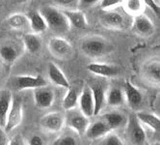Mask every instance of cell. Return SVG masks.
<instances>
[{
	"label": "cell",
	"instance_id": "obj_1",
	"mask_svg": "<svg viewBox=\"0 0 160 145\" xmlns=\"http://www.w3.org/2000/svg\"><path fill=\"white\" fill-rule=\"evenodd\" d=\"M47 21L48 28L56 33L58 36H62L70 30L71 24L68 22L63 11H60L53 6H44L40 10Z\"/></svg>",
	"mask_w": 160,
	"mask_h": 145
},
{
	"label": "cell",
	"instance_id": "obj_2",
	"mask_svg": "<svg viewBox=\"0 0 160 145\" xmlns=\"http://www.w3.org/2000/svg\"><path fill=\"white\" fill-rule=\"evenodd\" d=\"M81 50L89 57H100L110 53L113 50V46L103 38L93 36L82 41Z\"/></svg>",
	"mask_w": 160,
	"mask_h": 145
},
{
	"label": "cell",
	"instance_id": "obj_3",
	"mask_svg": "<svg viewBox=\"0 0 160 145\" xmlns=\"http://www.w3.org/2000/svg\"><path fill=\"white\" fill-rule=\"evenodd\" d=\"M48 49L53 56L58 59H68L73 54L72 44L60 36L53 37L49 40Z\"/></svg>",
	"mask_w": 160,
	"mask_h": 145
},
{
	"label": "cell",
	"instance_id": "obj_4",
	"mask_svg": "<svg viewBox=\"0 0 160 145\" xmlns=\"http://www.w3.org/2000/svg\"><path fill=\"white\" fill-rule=\"evenodd\" d=\"M22 118H23V106H22L21 100L19 98L13 99L4 127L6 132H12L18 127V125L21 123Z\"/></svg>",
	"mask_w": 160,
	"mask_h": 145
},
{
	"label": "cell",
	"instance_id": "obj_5",
	"mask_svg": "<svg viewBox=\"0 0 160 145\" xmlns=\"http://www.w3.org/2000/svg\"><path fill=\"white\" fill-rule=\"evenodd\" d=\"M128 135L133 144H144L146 142V132L141 122L136 114H131L128 118Z\"/></svg>",
	"mask_w": 160,
	"mask_h": 145
},
{
	"label": "cell",
	"instance_id": "obj_6",
	"mask_svg": "<svg viewBox=\"0 0 160 145\" xmlns=\"http://www.w3.org/2000/svg\"><path fill=\"white\" fill-rule=\"evenodd\" d=\"M71 111L70 114L66 118L68 126L72 128L74 132H76L79 136L85 135V132L90 125L89 117L84 115L81 111L80 112H75V111Z\"/></svg>",
	"mask_w": 160,
	"mask_h": 145
},
{
	"label": "cell",
	"instance_id": "obj_7",
	"mask_svg": "<svg viewBox=\"0 0 160 145\" xmlns=\"http://www.w3.org/2000/svg\"><path fill=\"white\" fill-rule=\"evenodd\" d=\"M40 123L41 126L47 131L57 132L63 129L66 123V118L61 112H50L43 115L41 118Z\"/></svg>",
	"mask_w": 160,
	"mask_h": 145
},
{
	"label": "cell",
	"instance_id": "obj_8",
	"mask_svg": "<svg viewBox=\"0 0 160 145\" xmlns=\"http://www.w3.org/2000/svg\"><path fill=\"white\" fill-rule=\"evenodd\" d=\"M15 85L18 90H25L47 86V81L42 75H18L15 77Z\"/></svg>",
	"mask_w": 160,
	"mask_h": 145
},
{
	"label": "cell",
	"instance_id": "obj_9",
	"mask_svg": "<svg viewBox=\"0 0 160 145\" xmlns=\"http://www.w3.org/2000/svg\"><path fill=\"white\" fill-rule=\"evenodd\" d=\"M132 27H133V30L135 33L139 34L140 36H144V37L152 36L155 31L153 22L147 16H145L143 14L137 15L134 17Z\"/></svg>",
	"mask_w": 160,
	"mask_h": 145
},
{
	"label": "cell",
	"instance_id": "obj_10",
	"mask_svg": "<svg viewBox=\"0 0 160 145\" xmlns=\"http://www.w3.org/2000/svg\"><path fill=\"white\" fill-rule=\"evenodd\" d=\"M78 105L80 107V111L84 115H86L89 118L94 116L95 105H94L93 92L90 86H85L83 88L81 94L79 95Z\"/></svg>",
	"mask_w": 160,
	"mask_h": 145
},
{
	"label": "cell",
	"instance_id": "obj_11",
	"mask_svg": "<svg viewBox=\"0 0 160 145\" xmlns=\"http://www.w3.org/2000/svg\"><path fill=\"white\" fill-rule=\"evenodd\" d=\"M124 98L127 99L129 107L133 110L138 109L143 102L142 93L128 80L124 82Z\"/></svg>",
	"mask_w": 160,
	"mask_h": 145
},
{
	"label": "cell",
	"instance_id": "obj_12",
	"mask_svg": "<svg viewBox=\"0 0 160 145\" xmlns=\"http://www.w3.org/2000/svg\"><path fill=\"white\" fill-rule=\"evenodd\" d=\"M55 95L52 89L45 86L36 88L34 91V101L38 107L48 108L52 106Z\"/></svg>",
	"mask_w": 160,
	"mask_h": 145
},
{
	"label": "cell",
	"instance_id": "obj_13",
	"mask_svg": "<svg viewBox=\"0 0 160 145\" xmlns=\"http://www.w3.org/2000/svg\"><path fill=\"white\" fill-rule=\"evenodd\" d=\"M87 69L92 74L105 77L116 76L121 73L118 66L106 63H91L87 66Z\"/></svg>",
	"mask_w": 160,
	"mask_h": 145
},
{
	"label": "cell",
	"instance_id": "obj_14",
	"mask_svg": "<svg viewBox=\"0 0 160 145\" xmlns=\"http://www.w3.org/2000/svg\"><path fill=\"white\" fill-rule=\"evenodd\" d=\"M112 130L110 127L107 125V123L103 120H98L96 121L94 123H90L85 135L86 137L91 139V140H96L102 138L104 136H106L107 133H109Z\"/></svg>",
	"mask_w": 160,
	"mask_h": 145
},
{
	"label": "cell",
	"instance_id": "obj_15",
	"mask_svg": "<svg viewBox=\"0 0 160 145\" xmlns=\"http://www.w3.org/2000/svg\"><path fill=\"white\" fill-rule=\"evenodd\" d=\"M100 21L105 27L111 29H122L124 25L123 17L115 11L104 10V12L101 14Z\"/></svg>",
	"mask_w": 160,
	"mask_h": 145
},
{
	"label": "cell",
	"instance_id": "obj_16",
	"mask_svg": "<svg viewBox=\"0 0 160 145\" xmlns=\"http://www.w3.org/2000/svg\"><path fill=\"white\" fill-rule=\"evenodd\" d=\"M13 102V96L8 89L0 90V127H5L7 116Z\"/></svg>",
	"mask_w": 160,
	"mask_h": 145
},
{
	"label": "cell",
	"instance_id": "obj_17",
	"mask_svg": "<svg viewBox=\"0 0 160 145\" xmlns=\"http://www.w3.org/2000/svg\"><path fill=\"white\" fill-rule=\"evenodd\" d=\"M48 77L52 83H54L57 86L64 87V88H70V82H68L67 76L63 73V71L59 68L58 66H56L54 63H49L48 68Z\"/></svg>",
	"mask_w": 160,
	"mask_h": 145
},
{
	"label": "cell",
	"instance_id": "obj_18",
	"mask_svg": "<svg viewBox=\"0 0 160 145\" xmlns=\"http://www.w3.org/2000/svg\"><path fill=\"white\" fill-rule=\"evenodd\" d=\"M64 14L66 15L71 26H73L77 29H85L88 26V21L85 14L82 11L75 10H64Z\"/></svg>",
	"mask_w": 160,
	"mask_h": 145
},
{
	"label": "cell",
	"instance_id": "obj_19",
	"mask_svg": "<svg viewBox=\"0 0 160 145\" xmlns=\"http://www.w3.org/2000/svg\"><path fill=\"white\" fill-rule=\"evenodd\" d=\"M30 29L33 33L40 34L48 29V24L40 11H32L28 14Z\"/></svg>",
	"mask_w": 160,
	"mask_h": 145
},
{
	"label": "cell",
	"instance_id": "obj_20",
	"mask_svg": "<svg viewBox=\"0 0 160 145\" xmlns=\"http://www.w3.org/2000/svg\"><path fill=\"white\" fill-rule=\"evenodd\" d=\"M93 92V98H94V105H95V110H94V116H97L100 113V111L103 108L104 103L106 102V91L103 85L101 84H95L91 87Z\"/></svg>",
	"mask_w": 160,
	"mask_h": 145
},
{
	"label": "cell",
	"instance_id": "obj_21",
	"mask_svg": "<svg viewBox=\"0 0 160 145\" xmlns=\"http://www.w3.org/2000/svg\"><path fill=\"white\" fill-rule=\"evenodd\" d=\"M143 74L148 81L160 85V62L152 61L147 63L144 66Z\"/></svg>",
	"mask_w": 160,
	"mask_h": 145
},
{
	"label": "cell",
	"instance_id": "obj_22",
	"mask_svg": "<svg viewBox=\"0 0 160 145\" xmlns=\"http://www.w3.org/2000/svg\"><path fill=\"white\" fill-rule=\"evenodd\" d=\"M138 119L140 120L141 123L147 125L150 129H152L156 135L160 136V118L156 116L155 114L144 112V111H140L136 114Z\"/></svg>",
	"mask_w": 160,
	"mask_h": 145
},
{
	"label": "cell",
	"instance_id": "obj_23",
	"mask_svg": "<svg viewBox=\"0 0 160 145\" xmlns=\"http://www.w3.org/2000/svg\"><path fill=\"white\" fill-rule=\"evenodd\" d=\"M22 40L26 50L30 53H36L42 48V39L36 33H26L23 35Z\"/></svg>",
	"mask_w": 160,
	"mask_h": 145
},
{
	"label": "cell",
	"instance_id": "obj_24",
	"mask_svg": "<svg viewBox=\"0 0 160 145\" xmlns=\"http://www.w3.org/2000/svg\"><path fill=\"white\" fill-rule=\"evenodd\" d=\"M102 120L106 122L111 130L118 129V128L123 126L124 124H127V122H128L127 117L120 112H116V111L108 112V113L104 114L102 116Z\"/></svg>",
	"mask_w": 160,
	"mask_h": 145
},
{
	"label": "cell",
	"instance_id": "obj_25",
	"mask_svg": "<svg viewBox=\"0 0 160 145\" xmlns=\"http://www.w3.org/2000/svg\"><path fill=\"white\" fill-rule=\"evenodd\" d=\"M8 24L16 30L30 29L29 18L23 14H14L8 18Z\"/></svg>",
	"mask_w": 160,
	"mask_h": 145
},
{
	"label": "cell",
	"instance_id": "obj_26",
	"mask_svg": "<svg viewBox=\"0 0 160 145\" xmlns=\"http://www.w3.org/2000/svg\"><path fill=\"white\" fill-rule=\"evenodd\" d=\"M124 101V93L119 87H112L106 93V102L111 106H122Z\"/></svg>",
	"mask_w": 160,
	"mask_h": 145
},
{
	"label": "cell",
	"instance_id": "obj_27",
	"mask_svg": "<svg viewBox=\"0 0 160 145\" xmlns=\"http://www.w3.org/2000/svg\"><path fill=\"white\" fill-rule=\"evenodd\" d=\"M123 7L125 11L132 16H137L143 14L146 7L143 0H122Z\"/></svg>",
	"mask_w": 160,
	"mask_h": 145
},
{
	"label": "cell",
	"instance_id": "obj_28",
	"mask_svg": "<svg viewBox=\"0 0 160 145\" xmlns=\"http://www.w3.org/2000/svg\"><path fill=\"white\" fill-rule=\"evenodd\" d=\"M78 99H79V95H78V92L76 89L68 88V90L66 96L64 97L63 103H62L64 109H66V110L74 109L78 105Z\"/></svg>",
	"mask_w": 160,
	"mask_h": 145
},
{
	"label": "cell",
	"instance_id": "obj_29",
	"mask_svg": "<svg viewBox=\"0 0 160 145\" xmlns=\"http://www.w3.org/2000/svg\"><path fill=\"white\" fill-rule=\"evenodd\" d=\"M0 57L7 63H12L18 58V51L13 46L4 44L0 47Z\"/></svg>",
	"mask_w": 160,
	"mask_h": 145
},
{
	"label": "cell",
	"instance_id": "obj_30",
	"mask_svg": "<svg viewBox=\"0 0 160 145\" xmlns=\"http://www.w3.org/2000/svg\"><path fill=\"white\" fill-rule=\"evenodd\" d=\"M100 144L103 145H122V140L117 136V135H109L107 133L106 136L102 137V140Z\"/></svg>",
	"mask_w": 160,
	"mask_h": 145
},
{
	"label": "cell",
	"instance_id": "obj_31",
	"mask_svg": "<svg viewBox=\"0 0 160 145\" xmlns=\"http://www.w3.org/2000/svg\"><path fill=\"white\" fill-rule=\"evenodd\" d=\"M55 2L67 10H75L80 4V0H55Z\"/></svg>",
	"mask_w": 160,
	"mask_h": 145
},
{
	"label": "cell",
	"instance_id": "obj_32",
	"mask_svg": "<svg viewBox=\"0 0 160 145\" xmlns=\"http://www.w3.org/2000/svg\"><path fill=\"white\" fill-rule=\"evenodd\" d=\"M54 145H75V139L71 136H62L59 138H57L54 142Z\"/></svg>",
	"mask_w": 160,
	"mask_h": 145
},
{
	"label": "cell",
	"instance_id": "obj_33",
	"mask_svg": "<svg viewBox=\"0 0 160 145\" xmlns=\"http://www.w3.org/2000/svg\"><path fill=\"white\" fill-rule=\"evenodd\" d=\"M121 2H122V0H100V8L102 10H107L117 6Z\"/></svg>",
	"mask_w": 160,
	"mask_h": 145
},
{
	"label": "cell",
	"instance_id": "obj_34",
	"mask_svg": "<svg viewBox=\"0 0 160 145\" xmlns=\"http://www.w3.org/2000/svg\"><path fill=\"white\" fill-rule=\"evenodd\" d=\"M143 1H144L145 5L150 8L151 10H152L154 14L160 18V6L155 3L154 0H143Z\"/></svg>",
	"mask_w": 160,
	"mask_h": 145
},
{
	"label": "cell",
	"instance_id": "obj_35",
	"mask_svg": "<svg viewBox=\"0 0 160 145\" xmlns=\"http://www.w3.org/2000/svg\"><path fill=\"white\" fill-rule=\"evenodd\" d=\"M8 143L7 136H6V131L3 127H0V145H4Z\"/></svg>",
	"mask_w": 160,
	"mask_h": 145
},
{
	"label": "cell",
	"instance_id": "obj_36",
	"mask_svg": "<svg viewBox=\"0 0 160 145\" xmlns=\"http://www.w3.org/2000/svg\"><path fill=\"white\" fill-rule=\"evenodd\" d=\"M29 144H31V145H42L43 140L39 136H34V137H31V139L29 141Z\"/></svg>",
	"mask_w": 160,
	"mask_h": 145
},
{
	"label": "cell",
	"instance_id": "obj_37",
	"mask_svg": "<svg viewBox=\"0 0 160 145\" xmlns=\"http://www.w3.org/2000/svg\"><path fill=\"white\" fill-rule=\"evenodd\" d=\"M100 0H80V4H82L84 6H91L98 3Z\"/></svg>",
	"mask_w": 160,
	"mask_h": 145
},
{
	"label": "cell",
	"instance_id": "obj_38",
	"mask_svg": "<svg viewBox=\"0 0 160 145\" xmlns=\"http://www.w3.org/2000/svg\"><path fill=\"white\" fill-rule=\"evenodd\" d=\"M19 141H23L21 138H20V137H16L12 141L10 142V144H12V145H21V144H23L22 142H19Z\"/></svg>",
	"mask_w": 160,
	"mask_h": 145
},
{
	"label": "cell",
	"instance_id": "obj_39",
	"mask_svg": "<svg viewBox=\"0 0 160 145\" xmlns=\"http://www.w3.org/2000/svg\"><path fill=\"white\" fill-rule=\"evenodd\" d=\"M17 1H18L19 3H21V2H25V1H27V0H17Z\"/></svg>",
	"mask_w": 160,
	"mask_h": 145
},
{
	"label": "cell",
	"instance_id": "obj_40",
	"mask_svg": "<svg viewBox=\"0 0 160 145\" xmlns=\"http://www.w3.org/2000/svg\"><path fill=\"white\" fill-rule=\"evenodd\" d=\"M1 75H2V69H1V67H0V77H1Z\"/></svg>",
	"mask_w": 160,
	"mask_h": 145
}]
</instances>
